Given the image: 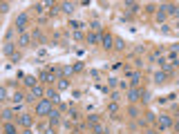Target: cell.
<instances>
[{
  "label": "cell",
  "instance_id": "obj_16",
  "mask_svg": "<svg viewBox=\"0 0 179 134\" xmlns=\"http://www.w3.org/2000/svg\"><path fill=\"white\" fill-rule=\"evenodd\" d=\"M154 81H157V83H163V81H166V74H163V72L154 74Z\"/></svg>",
  "mask_w": 179,
  "mask_h": 134
},
{
  "label": "cell",
  "instance_id": "obj_1",
  "mask_svg": "<svg viewBox=\"0 0 179 134\" xmlns=\"http://www.w3.org/2000/svg\"><path fill=\"white\" fill-rule=\"evenodd\" d=\"M49 112H51V100L49 98H45V100H40L38 105H36V116H49Z\"/></svg>",
  "mask_w": 179,
  "mask_h": 134
},
{
  "label": "cell",
  "instance_id": "obj_5",
  "mask_svg": "<svg viewBox=\"0 0 179 134\" xmlns=\"http://www.w3.org/2000/svg\"><path fill=\"white\" fill-rule=\"evenodd\" d=\"M170 125H172L170 116H159V127H170Z\"/></svg>",
  "mask_w": 179,
  "mask_h": 134
},
{
  "label": "cell",
  "instance_id": "obj_23",
  "mask_svg": "<svg viewBox=\"0 0 179 134\" xmlns=\"http://www.w3.org/2000/svg\"><path fill=\"white\" fill-rule=\"evenodd\" d=\"M96 40H99V36H94V34H90V36H87V42H90V45H94Z\"/></svg>",
  "mask_w": 179,
  "mask_h": 134
},
{
  "label": "cell",
  "instance_id": "obj_3",
  "mask_svg": "<svg viewBox=\"0 0 179 134\" xmlns=\"http://www.w3.org/2000/svg\"><path fill=\"white\" fill-rule=\"evenodd\" d=\"M101 42H103V47H105V49H110L112 42H114V38H112L110 34H103V36H101Z\"/></svg>",
  "mask_w": 179,
  "mask_h": 134
},
{
  "label": "cell",
  "instance_id": "obj_29",
  "mask_svg": "<svg viewBox=\"0 0 179 134\" xmlns=\"http://www.w3.org/2000/svg\"><path fill=\"white\" fill-rule=\"evenodd\" d=\"M177 114H179V107H177Z\"/></svg>",
  "mask_w": 179,
  "mask_h": 134
},
{
  "label": "cell",
  "instance_id": "obj_26",
  "mask_svg": "<svg viewBox=\"0 0 179 134\" xmlns=\"http://www.w3.org/2000/svg\"><path fill=\"white\" fill-rule=\"evenodd\" d=\"M11 114H14L11 109H5V121H7V123H9V118H11Z\"/></svg>",
  "mask_w": 179,
  "mask_h": 134
},
{
  "label": "cell",
  "instance_id": "obj_24",
  "mask_svg": "<svg viewBox=\"0 0 179 134\" xmlns=\"http://www.w3.org/2000/svg\"><path fill=\"white\" fill-rule=\"evenodd\" d=\"M139 81H141V74H139V72H136V74H132V85H136Z\"/></svg>",
  "mask_w": 179,
  "mask_h": 134
},
{
  "label": "cell",
  "instance_id": "obj_30",
  "mask_svg": "<svg viewBox=\"0 0 179 134\" xmlns=\"http://www.w3.org/2000/svg\"><path fill=\"white\" fill-rule=\"evenodd\" d=\"M177 27H179V23H177Z\"/></svg>",
  "mask_w": 179,
  "mask_h": 134
},
{
  "label": "cell",
  "instance_id": "obj_6",
  "mask_svg": "<svg viewBox=\"0 0 179 134\" xmlns=\"http://www.w3.org/2000/svg\"><path fill=\"white\" fill-rule=\"evenodd\" d=\"M163 9H166L168 14H172V16H179V7H177V5H166Z\"/></svg>",
  "mask_w": 179,
  "mask_h": 134
},
{
  "label": "cell",
  "instance_id": "obj_18",
  "mask_svg": "<svg viewBox=\"0 0 179 134\" xmlns=\"http://www.w3.org/2000/svg\"><path fill=\"white\" fill-rule=\"evenodd\" d=\"M114 47H117V49H123V47H126V42L121 40V38H117V40H114Z\"/></svg>",
  "mask_w": 179,
  "mask_h": 134
},
{
  "label": "cell",
  "instance_id": "obj_2",
  "mask_svg": "<svg viewBox=\"0 0 179 134\" xmlns=\"http://www.w3.org/2000/svg\"><path fill=\"white\" fill-rule=\"evenodd\" d=\"M25 25H27V14H20V16L16 18V29H18V31H23Z\"/></svg>",
  "mask_w": 179,
  "mask_h": 134
},
{
  "label": "cell",
  "instance_id": "obj_14",
  "mask_svg": "<svg viewBox=\"0 0 179 134\" xmlns=\"http://www.w3.org/2000/svg\"><path fill=\"white\" fill-rule=\"evenodd\" d=\"M40 78H43V81H47V83H49V81H54V74H51V72H43V76H40Z\"/></svg>",
  "mask_w": 179,
  "mask_h": 134
},
{
  "label": "cell",
  "instance_id": "obj_11",
  "mask_svg": "<svg viewBox=\"0 0 179 134\" xmlns=\"http://www.w3.org/2000/svg\"><path fill=\"white\" fill-rule=\"evenodd\" d=\"M5 54H7V56H14V45H11V42L5 45Z\"/></svg>",
  "mask_w": 179,
  "mask_h": 134
},
{
  "label": "cell",
  "instance_id": "obj_8",
  "mask_svg": "<svg viewBox=\"0 0 179 134\" xmlns=\"http://www.w3.org/2000/svg\"><path fill=\"white\" fill-rule=\"evenodd\" d=\"M139 96H141V92H139V90H130V92H128V98H130V100H139Z\"/></svg>",
  "mask_w": 179,
  "mask_h": 134
},
{
  "label": "cell",
  "instance_id": "obj_25",
  "mask_svg": "<svg viewBox=\"0 0 179 134\" xmlns=\"http://www.w3.org/2000/svg\"><path fill=\"white\" fill-rule=\"evenodd\" d=\"M14 100H16V105H20L23 103V94H14Z\"/></svg>",
  "mask_w": 179,
  "mask_h": 134
},
{
  "label": "cell",
  "instance_id": "obj_12",
  "mask_svg": "<svg viewBox=\"0 0 179 134\" xmlns=\"http://www.w3.org/2000/svg\"><path fill=\"white\" fill-rule=\"evenodd\" d=\"M32 96H43V87H32Z\"/></svg>",
  "mask_w": 179,
  "mask_h": 134
},
{
  "label": "cell",
  "instance_id": "obj_17",
  "mask_svg": "<svg viewBox=\"0 0 179 134\" xmlns=\"http://www.w3.org/2000/svg\"><path fill=\"white\" fill-rule=\"evenodd\" d=\"M5 132L7 134H16V127L11 125V123H7V125H5Z\"/></svg>",
  "mask_w": 179,
  "mask_h": 134
},
{
  "label": "cell",
  "instance_id": "obj_15",
  "mask_svg": "<svg viewBox=\"0 0 179 134\" xmlns=\"http://www.w3.org/2000/svg\"><path fill=\"white\" fill-rule=\"evenodd\" d=\"M20 47H25V45H29V36H25V34H23V36H20Z\"/></svg>",
  "mask_w": 179,
  "mask_h": 134
},
{
  "label": "cell",
  "instance_id": "obj_22",
  "mask_svg": "<svg viewBox=\"0 0 179 134\" xmlns=\"http://www.w3.org/2000/svg\"><path fill=\"white\" fill-rule=\"evenodd\" d=\"M94 132H96V134H105V127L96 123V125H94Z\"/></svg>",
  "mask_w": 179,
  "mask_h": 134
},
{
  "label": "cell",
  "instance_id": "obj_7",
  "mask_svg": "<svg viewBox=\"0 0 179 134\" xmlns=\"http://www.w3.org/2000/svg\"><path fill=\"white\" fill-rule=\"evenodd\" d=\"M58 116H60V114L56 112V109H51V112H49V123H51V125H56V123H58Z\"/></svg>",
  "mask_w": 179,
  "mask_h": 134
},
{
  "label": "cell",
  "instance_id": "obj_20",
  "mask_svg": "<svg viewBox=\"0 0 179 134\" xmlns=\"http://www.w3.org/2000/svg\"><path fill=\"white\" fill-rule=\"evenodd\" d=\"M69 27H72V29H81V27H83V23H78V20H72V23H69Z\"/></svg>",
  "mask_w": 179,
  "mask_h": 134
},
{
  "label": "cell",
  "instance_id": "obj_28",
  "mask_svg": "<svg viewBox=\"0 0 179 134\" xmlns=\"http://www.w3.org/2000/svg\"><path fill=\"white\" fill-rule=\"evenodd\" d=\"M148 134H159V132H148Z\"/></svg>",
  "mask_w": 179,
  "mask_h": 134
},
{
  "label": "cell",
  "instance_id": "obj_27",
  "mask_svg": "<svg viewBox=\"0 0 179 134\" xmlns=\"http://www.w3.org/2000/svg\"><path fill=\"white\" fill-rule=\"evenodd\" d=\"M175 130H177V132H179V121H175Z\"/></svg>",
  "mask_w": 179,
  "mask_h": 134
},
{
  "label": "cell",
  "instance_id": "obj_13",
  "mask_svg": "<svg viewBox=\"0 0 179 134\" xmlns=\"http://www.w3.org/2000/svg\"><path fill=\"white\" fill-rule=\"evenodd\" d=\"M25 83L29 85V87H36V78L34 76H25Z\"/></svg>",
  "mask_w": 179,
  "mask_h": 134
},
{
  "label": "cell",
  "instance_id": "obj_21",
  "mask_svg": "<svg viewBox=\"0 0 179 134\" xmlns=\"http://www.w3.org/2000/svg\"><path fill=\"white\" fill-rule=\"evenodd\" d=\"M126 7H128L130 11H136V9H139V5H136V2H126Z\"/></svg>",
  "mask_w": 179,
  "mask_h": 134
},
{
  "label": "cell",
  "instance_id": "obj_4",
  "mask_svg": "<svg viewBox=\"0 0 179 134\" xmlns=\"http://www.w3.org/2000/svg\"><path fill=\"white\" fill-rule=\"evenodd\" d=\"M32 123H34V118L29 116V114H23V116H20V125L29 127V125H32Z\"/></svg>",
  "mask_w": 179,
  "mask_h": 134
},
{
  "label": "cell",
  "instance_id": "obj_10",
  "mask_svg": "<svg viewBox=\"0 0 179 134\" xmlns=\"http://www.w3.org/2000/svg\"><path fill=\"white\" fill-rule=\"evenodd\" d=\"M63 11L72 14V11H74V5H72V2H63Z\"/></svg>",
  "mask_w": 179,
  "mask_h": 134
},
{
  "label": "cell",
  "instance_id": "obj_9",
  "mask_svg": "<svg viewBox=\"0 0 179 134\" xmlns=\"http://www.w3.org/2000/svg\"><path fill=\"white\" fill-rule=\"evenodd\" d=\"M47 98H49L51 103H56V100H58V92H54V90H47Z\"/></svg>",
  "mask_w": 179,
  "mask_h": 134
},
{
  "label": "cell",
  "instance_id": "obj_19",
  "mask_svg": "<svg viewBox=\"0 0 179 134\" xmlns=\"http://www.w3.org/2000/svg\"><path fill=\"white\" fill-rule=\"evenodd\" d=\"M58 87H60V90H67V87H69V83L65 81V78H60V81H58Z\"/></svg>",
  "mask_w": 179,
  "mask_h": 134
}]
</instances>
